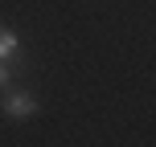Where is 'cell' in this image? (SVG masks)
I'll use <instances>...</instances> for the list:
<instances>
[{"mask_svg": "<svg viewBox=\"0 0 156 147\" xmlns=\"http://www.w3.org/2000/svg\"><path fill=\"white\" fill-rule=\"evenodd\" d=\"M16 49H21V41H16V33L0 25V62H8V57H12Z\"/></svg>", "mask_w": 156, "mask_h": 147, "instance_id": "7a4b0ae2", "label": "cell"}, {"mask_svg": "<svg viewBox=\"0 0 156 147\" xmlns=\"http://www.w3.org/2000/svg\"><path fill=\"white\" fill-rule=\"evenodd\" d=\"M4 115L8 119H33L37 115V98L33 94H8L4 98Z\"/></svg>", "mask_w": 156, "mask_h": 147, "instance_id": "6da1fadb", "label": "cell"}, {"mask_svg": "<svg viewBox=\"0 0 156 147\" xmlns=\"http://www.w3.org/2000/svg\"><path fill=\"white\" fill-rule=\"evenodd\" d=\"M8 78H12V70H8V62H0V90L8 86Z\"/></svg>", "mask_w": 156, "mask_h": 147, "instance_id": "3957f363", "label": "cell"}]
</instances>
